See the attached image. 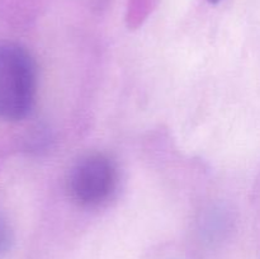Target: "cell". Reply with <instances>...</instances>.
Segmentation results:
<instances>
[{"mask_svg":"<svg viewBox=\"0 0 260 259\" xmlns=\"http://www.w3.org/2000/svg\"><path fill=\"white\" fill-rule=\"evenodd\" d=\"M37 74L32 56L14 42H0V118L18 121L35 103Z\"/></svg>","mask_w":260,"mask_h":259,"instance_id":"1","label":"cell"},{"mask_svg":"<svg viewBox=\"0 0 260 259\" xmlns=\"http://www.w3.org/2000/svg\"><path fill=\"white\" fill-rule=\"evenodd\" d=\"M118 174L113 163L104 155H89L71 170L70 192L84 206H99L116 192Z\"/></svg>","mask_w":260,"mask_h":259,"instance_id":"2","label":"cell"},{"mask_svg":"<svg viewBox=\"0 0 260 259\" xmlns=\"http://www.w3.org/2000/svg\"><path fill=\"white\" fill-rule=\"evenodd\" d=\"M10 244V231L7 223L0 217V254L4 253Z\"/></svg>","mask_w":260,"mask_h":259,"instance_id":"3","label":"cell"},{"mask_svg":"<svg viewBox=\"0 0 260 259\" xmlns=\"http://www.w3.org/2000/svg\"><path fill=\"white\" fill-rule=\"evenodd\" d=\"M208 2L213 3V4H215V3H218V2H220V0H208Z\"/></svg>","mask_w":260,"mask_h":259,"instance_id":"4","label":"cell"}]
</instances>
